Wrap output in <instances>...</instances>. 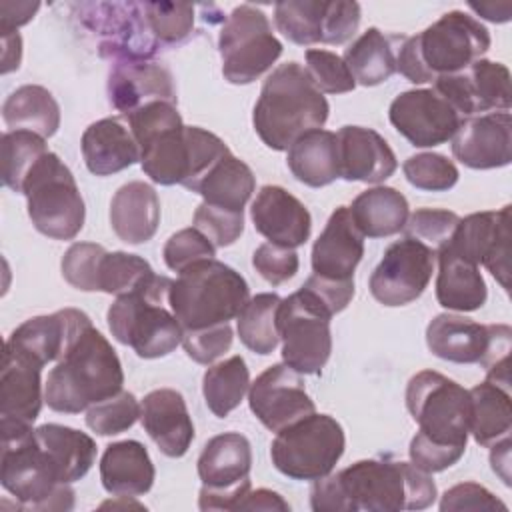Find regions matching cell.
Segmentation results:
<instances>
[{
  "label": "cell",
  "mask_w": 512,
  "mask_h": 512,
  "mask_svg": "<svg viewBox=\"0 0 512 512\" xmlns=\"http://www.w3.org/2000/svg\"><path fill=\"white\" fill-rule=\"evenodd\" d=\"M438 496L432 476L412 462L370 458L314 480V512H400L424 510Z\"/></svg>",
  "instance_id": "1"
},
{
  "label": "cell",
  "mask_w": 512,
  "mask_h": 512,
  "mask_svg": "<svg viewBox=\"0 0 512 512\" xmlns=\"http://www.w3.org/2000/svg\"><path fill=\"white\" fill-rule=\"evenodd\" d=\"M328 100L312 84L298 62L276 66L264 80L254 104L252 124L272 150H288L302 134L318 130L328 120Z\"/></svg>",
  "instance_id": "2"
},
{
  "label": "cell",
  "mask_w": 512,
  "mask_h": 512,
  "mask_svg": "<svg viewBox=\"0 0 512 512\" xmlns=\"http://www.w3.org/2000/svg\"><path fill=\"white\" fill-rule=\"evenodd\" d=\"M490 48V32L462 10L442 14L416 36L402 38L396 50V72L414 84L434 82L480 60Z\"/></svg>",
  "instance_id": "3"
},
{
  "label": "cell",
  "mask_w": 512,
  "mask_h": 512,
  "mask_svg": "<svg viewBox=\"0 0 512 512\" xmlns=\"http://www.w3.org/2000/svg\"><path fill=\"white\" fill-rule=\"evenodd\" d=\"M124 372L112 344L90 326L48 372L44 402L54 412L78 414L122 390Z\"/></svg>",
  "instance_id": "4"
},
{
  "label": "cell",
  "mask_w": 512,
  "mask_h": 512,
  "mask_svg": "<svg viewBox=\"0 0 512 512\" xmlns=\"http://www.w3.org/2000/svg\"><path fill=\"white\" fill-rule=\"evenodd\" d=\"M170 286V278L152 274L138 288L116 296L108 308L112 336L140 358H162L182 344L184 330L168 302Z\"/></svg>",
  "instance_id": "5"
},
{
  "label": "cell",
  "mask_w": 512,
  "mask_h": 512,
  "mask_svg": "<svg viewBox=\"0 0 512 512\" xmlns=\"http://www.w3.org/2000/svg\"><path fill=\"white\" fill-rule=\"evenodd\" d=\"M0 482L20 508L72 510L74 490L64 484L34 436L32 424L0 420Z\"/></svg>",
  "instance_id": "6"
},
{
  "label": "cell",
  "mask_w": 512,
  "mask_h": 512,
  "mask_svg": "<svg viewBox=\"0 0 512 512\" xmlns=\"http://www.w3.org/2000/svg\"><path fill=\"white\" fill-rule=\"evenodd\" d=\"M250 298L248 282L232 266L208 258L194 262L172 280L168 302L182 330L228 324Z\"/></svg>",
  "instance_id": "7"
},
{
  "label": "cell",
  "mask_w": 512,
  "mask_h": 512,
  "mask_svg": "<svg viewBox=\"0 0 512 512\" xmlns=\"http://www.w3.org/2000/svg\"><path fill=\"white\" fill-rule=\"evenodd\" d=\"M406 408L418 424L416 436L466 452L470 394L458 382L440 372L422 370L406 386Z\"/></svg>",
  "instance_id": "8"
},
{
  "label": "cell",
  "mask_w": 512,
  "mask_h": 512,
  "mask_svg": "<svg viewBox=\"0 0 512 512\" xmlns=\"http://www.w3.org/2000/svg\"><path fill=\"white\" fill-rule=\"evenodd\" d=\"M22 194L34 228L54 240H72L84 226L86 208L70 168L46 152L24 180Z\"/></svg>",
  "instance_id": "9"
},
{
  "label": "cell",
  "mask_w": 512,
  "mask_h": 512,
  "mask_svg": "<svg viewBox=\"0 0 512 512\" xmlns=\"http://www.w3.org/2000/svg\"><path fill=\"white\" fill-rule=\"evenodd\" d=\"M346 438L330 414H308L276 432L270 458L278 472L292 480H318L334 470L344 454Z\"/></svg>",
  "instance_id": "10"
},
{
  "label": "cell",
  "mask_w": 512,
  "mask_h": 512,
  "mask_svg": "<svg viewBox=\"0 0 512 512\" xmlns=\"http://www.w3.org/2000/svg\"><path fill=\"white\" fill-rule=\"evenodd\" d=\"M140 148V166L160 186L184 184L188 176V142L176 104L150 102L122 116Z\"/></svg>",
  "instance_id": "11"
},
{
  "label": "cell",
  "mask_w": 512,
  "mask_h": 512,
  "mask_svg": "<svg viewBox=\"0 0 512 512\" xmlns=\"http://www.w3.org/2000/svg\"><path fill=\"white\" fill-rule=\"evenodd\" d=\"M218 52L224 78L230 84H250L280 58L282 42L274 36L260 8L240 4L230 12L220 30Z\"/></svg>",
  "instance_id": "12"
},
{
  "label": "cell",
  "mask_w": 512,
  "mask_h": 512,
  "mask_svg": "<svg viewBox=\"0 0 512 512\" xmlns=\"http://www.w3.org/2000/svg\"><path fill=\"white\" fill-rule=\"evenodd\" d=\"M330 320L332 314L306 288L282 298L278 334L284 364L302 376L320 374L332 352Z\"/></svg>",
  "instance_id": "13"
},
{
  "label": "cell",
  "mask_w": 512,
  "mask_h": 512,
  "mask_svg": "<svg viewBox=\"0 0 512 512\" xmlns=\"http://www.w3.org/2000/svg\"><path fill=\"white\" fill-rule=\"evenodd\" d=\"M252 448L244 434L224 432L206 442L198 456L200 510H238L252 490Z\"/></svg>",
  "instance_id": "14"
},
{
  "label": "cell",
  "mask_w": 512,
  "mask_h": 512,
  "mask_svg": "<svg viewBox=\"0 0 512 512\" xmlns=\"http://www.w3.org/2000/svg\"><path fill=\"white\" fill-rule=\"evenodd\" d=\"M278 32L300 46L344 44L360 26V4L348 0H286L274 6Z\"/></svg>",
  "instance_id": "15"
},
{
  "label": "cell",
  "mask_w": 512,
  "mask_h": 512,
  "mask_svg": "<svg viewBox=\"0 0 512 512\" xmlns=\"http://www.w3.org/2000/svg\"><path fill=\"white\" fill-rule=\"evenodd\" d=\"M82 22L100 36L98 52L114 62H146L158 52L160 42L150 30L144 8L138 2L86 4Z\"/></svg>",
  "instance_id": "16"
},
{
  "label": "cell",
  "mask_w": 512,
  "mask_h": 512,
  "mask_svg": "<svg viewBox=\"0 0 512 512\" xmlns=\"http://www.w3.org/2000/svg\"><path fill=\"white\" fill-rule=\"evenodd\" d=\"M436 252L426 244L404 236L392 242L374 272L370 274V294L384 306H404L426 290L434 272Z\"/></svg>",
  "instance_id": "17"
},
{
  "label": "cell",
  "mask_w": 512,
  "mask_h": 512,
  "mask_svg": "<svg viewBox=\"0 0 512 512\" xmlns=\"http://www.w3.org/2000/svg\"><path fill=\"white\" fill-rule=\"evenodd\" d=\"M434 90L462 116H476L488 112H508L510 98V70L486 58L472 62L468 68L438 76L432 82Z\"/></svg>",
  "instance_id": "18"
},
{
  "label": "cell",
  "mask_w": 512,
  "mask_h": 512,
  "mask_svg": "<svg viewBox=\"0 0 512 512\" xmlns=\"http://www.w3.org/2000/svg\"><path fill=\"white\" fill-rule=\"evenodd\" d=\"M458 256L482 264L502 288H508L510 276V206L484 210L460 218L450 242L446 244Z\"/></svg>",
  "instance_id": "19"
},
{
  "label": "cell",
  "mask_w": 512,
  "mask_h": 512,
  "mask_svg": "<svg viewBox=\"0 0 512 512\" xmlns=\"http://www.w3.org/2000/svg\"><path fill=\"white\" fill-rule=\"evenodd\" d=\"M388 118L416 148H432L452 140L462 122V116L434 88L398 94L388 108Z\"/></svg>",
  "instance_id": "20"
},
{
  "label": "cell",
  "mask_w": 512,
  "mask_h": 512,
  "mask_svg": "<svg viewBox=\"0 0 512 512\" xmlns=\"http://www.w3.org/2000/svg\"><path fill=\"white\" fill-rule=\"evenodd\" d=\"M252 414L272 432H278L316 412L302 374L288 364H272L248 388Z\"/></svg>",
  "instance_id": "21"
},
{
  "label": "cell",
  "mask_w": 512,
  "mask_h": 512,
  "mask_svg": "<svg viewBox=\"0 0 512 512\" xmlns=\"http://www.w3.org/2000/svg\"><path fill=\"white\" fill-rule=\"evenodd\" d=\"M90 326L92 320L86 312L64 308L54 314L28 318L8 336L6 346L46 366L48 362L62 360Z\"/></svg>",
  "instance_id": "22"
},
{
  "label": "cell",
  "mask_w": 512,
  "mask_h": 512,
  "mask_svg": "<svg viewBox=\"0 0 512 512\" xmlns=\"http://www.w3.org/2000/svg\"><path fill=\"white\" fill-rule=\"evenodd\" d=\"M454 158L474 170L508 166L512 160L510 112H488L462 118L452 136Z\"/></svg>",
  "instance_id": "23"
},
{
  "label": "cell",
  "mask_w": 512,
  "mask_h": 512,
  "mask_svg": "<svg viewBox=\"0 0 512 512\" xmlns=\"http://www.w3.org/2000/svg\"><path fill=\"white\" fill-rule=\"evenodd\" d=\"M108 100L120 116H128L150 102L176 104L170 70L158 62H114L108 72Z\"/></svg>",
  "instance_id": "24"
},
{
  "label": "cell",
  "mask_w": 512,
  "mask_h": 512,
  "mask_svg": "<svg viewBox=\"0 0 512 512\" xmlns=\"http://www.w3.org/2000/svg\"><path fill=\"white\" fill-rule=\"evenodd\" d=\"M250 216L256 232L272 244L296 250L310 238L308 208L282 186H262L250 206Z\"/></svg>",
  "instance_id": "25"
},
{
  "label": "cell",
  "mask_w": 512,
  "mask_h": 512,
  "mask_svg": "<svg viewBox=\"0 0 512 512\" xmlns=\"http://www.w3.org/2000/svg\"><path fill=\"white\" fill-rule=\"evenodd\" d=\"M338 174L348 182L380 184L396 168V156L388 142L372 128L342 126L336 132Z\"/></svg>",
  "instance_id": "26"
},
{
  "label": "cell",
  "mask_w": 512,
  "mask_h": 512,
  "mask_svg": "<svg viewBox=\"0 0 512 512\" xmlns=\"http://www.w3.org/2000/svg\"><path fill=\"white\" fill-rule=\"evenodd\" d=\"M140 422L168 458L184 456L194 440V424L184 396L172 388H158L142 398Z\"/></svg>",
  "instance_id": "27"
},
{
  "label": "cell",
  "mask_w": 512,
  "mask_h": 512,
  "mask_svg": "<svg viewBox=\"0 0 512 512\" xmlns=\"http://www.w3.org/2000/svg\"><path fill=\"white\" fill-rule=\"evenodd\" d=\"M364 256V234L356 228L350 208L338 206L312 246V272L332 280H352Z\"/></svg>",
  "instance_id": "28"
},
{
  "label": "cell",
  "mask_w": 512,
  "mask_h": 512,
  "mask_svg": "<svg viewBox=\"0 0 512 512\" xmlns=\"http://www.w3.org/2000/svg\"><path fill=\"white\" fill-rule=\"evenodd\" d=\"M42 364L4 344L0 370V420L34 424L42 410Z\"/></svg>",
  "instance_id": "29"
},
{
  "label": "cell",
  "mask_w": 512,
  "mask_h": 512,
  "mask_svg": "<svg viewBox=\"0 0 512 512\" xmlns=\"http://www.w3.org/2000/svg\"><path fill=\"white\" fill-rule=\"evenodd\" d=\"M82 156L94 176H110L140 160L138 142L122 118L92 122L82 134Z\"/></svg>",
  "instance_id": "30"
},
{
  "label": "cell",
  "mask_w": 512,
  "mask_h": 512,
  "mask_svg": "<svg viewBox=\"0 0 512 512\" xmlns=\"http://www.w3.org/2000/svg\"><path fill=\"white\" fill-rule=\"evenodd\" d=\"M160 224L156 190L142 180H132L116 190L110 202V226L126 244L148 242Z\"/></svg>",
  "instance_id": "31"
},
{
  "label": "cell",
  "mask_w": 512,
  "mask_h": 512,
  "mask_svg": "<svg viewBox=\"0 0 512 512\" xmlns=\"http://www.w3.org/2000/svg\"><path fill=\"white\" fill-rule=\"evenodd\" d=\"M154 464L138 440H120L106 446L100 458V480L108 494L138 498L154 484Z\"/></svg>",
  "instance_id": "32"
},
{
  "label": "cell",
  "mask_w": 512,
  "mask_h": 512,
  "mask_svg": "<svg viewBox=\"0 0 512 512\" xmlns=\"http://www.w3.org/2000/svg\"><path fill=\"white\" fill-rule=\"evenodd\" d=\"M436 300L446 310L472 312L486 304L488 288L478 264L458 256L448 246L436 252Z\"/></svg>",
  "instance_id": "33"
},
{
  "label": "cell",
  "mask_w": 512,
  "mask_h": 512,
  "mask_svg": "<svg viewBox=\"0 0 512 512\" xmlns=\"http://www.w3.org/2000/svg\"><path fill=\"white\" fill-rule=\"evenodd\" d=\"M426 346L442 360L478 364L488 346V326L456 314H438L426 328Z\"/></svg>",
  "instance_id": "34"
},
{
  "label": "cell",
  "mask_w": 512,
  "mask_h": 512,
  "mask_svg": "<svg viewBox=\"0 0 512 512\" xmlns=\"http://www.w3.org/2000/svg\"><path fill=\"white\" fill-rule=\"evenodd\" d=\"M34 436L64 484L84 478L96 460V442L76 428L42 424L34 428Z\"/></svg>",
  "instance_id": "35"
},
{
  "label": "cell",
  "mask_w": 512,
  "mask_h": 512,
  "mask_svg": "<svg viewBox=\"0 0 512 512\" xmlns=\"http://www.w3.org/2000/svg\"><path fill=\"white\" fill-rule=\"evenodd\" d=\"M286 164L292 176L310 188L332 184L340 178L336 134L322 128L302 134L288 148Z\"/></svg>",
  "instance_id": "36"
},
{
  "label": "cell",
  "mask_w": 512,
  "mask_h": 512,
  "mask_svg": "<svg viewBox=\"0 0 512 512\" xmlns=\"http://www.w3.org/2000/svg\"><path fill=\"white\" fill-rule=\"evenodd\" d=\"M350 208V216L364 238H386L404 230L410 216L408 200L392 186H374L360 192Z\"/></svg>",
  "instance_id": "37"
},
{
  "label": "cell",
  "mask_w": 512,
  "mask_h": 512,
  "mask_svg": "<svg viewBox=\"0 0 512 512\" xmlns=\"http://www.w3.org/2000/svg\"><path fill=\"white\" fill-rule=\"evenodd\" d=\"M470 394V420L468 434L476 444L490 448L496 442L510 438L512 430V402L510 390L484 380L476 384Z\"/></svg>",
  "instance_id": "38"
},
{
  "label": "cell",
  "mask_w": 512,
  "mask_h": 512,
  "mask_svg": "<svg viewBox=\"0 0 512 512\" xmlns=\"http://www.w3.org/2000/svg\"><path fill=\"white\" fill-rule=\"evenodd\" d=\"M2 118L10 130H30L50 138L60 128V106L44 86L24 84L4 100Z\"/></svg>",
  "instance_id": "39"
},
{
  "label": "cell",
  "mask_w": 512,
  "mask_h": 512,
  "mask_svg": "<svg viewBox=\"0 0 512 512\" xmlns=\"http://www.w3.org/2000/svg\"><path fill=\"white\" fill-rule=\"evenodd\" d=\"M254 188L256 178L250 166L236 158L232 152H228L198 182L194 192L212 206L244 212V206L250 200Z\"/></svg>",
  "instance_id": "40"
},
{
  "label": "cell",
  "mask_w": 512,
  "mask_h": 512,
  "mask_svg": "<svg viewBox=\"0 0 512 512\" xmlns=\"http://www.w3.org/2000/svg\"><path fill=\"white\" fill-rule=\"evenodd\" d=\"M392 40L394 36H386L372 26L344 50L342 60L356 84L378 86L396 72V52Z\"/></svg>",
  "instance_id": "41"
},
{
  "label": "cell",
  "mask_w": 512,
  "mask_h": 512,
  "mask_svg": "<svg viewBox=\"0 0 512 512\" xmlns=\"http://www.w3.org/2000/svg\"><path fill=\"white\" fill-rule=\"evenodd\" d=\"M282 298L274 292H262L244 304L236 316V330L242 344L260 354L268 356L280 342L278 334V308Z\"/></svg>",
  "instance_id": "42"
},
{
  "label": "cell",
  "mask_w": 512,
  "mask_h": 512,
  "mask_svg": "<svg viewBox=\"0 0 512 512\" xmlns=\"http://www.w3.org/2000/svg\"><path fill=\"white\" fill-rule=\"evenodd\" d=\"M248 388L250 372L240 354L210 366L202 378V394L206 406L218 418H226L234 408H238Z\"/></svg>",
  "instance_id": "43"
},
{
  "label": "cell",
  "mask_w": 512,
  "mask_h": 512,
  "mask_svg": "<svg viewBox=\"0 0 512 512\" xmlns=\"http://www.w3.org/2000/svg\"><path fill=\"white\" fill-rule=\"evenodd\" d=\"M48 152L46 138L30 130H8L2 136V184L12 192L24 188L34 164Z\"/></svg>",
  "instance_id": "44"
},
{
  "label": "cell",
  "mask_w": 512,
  "mask_h": 512,
  "mask_svg": "<svg viewBox=\"0 0 512 512\" xmlns=\"http://www.w3.org/2000/svg\"><path fill=\"white\" fill-rule=\"evenodd\" d=\"M154 274L152 266L138 254L128 252H106L100 262L98 290L114 296H122L138 288L144 280Z\"/></svg>",
  "instance_id": "45"
},
{
  "label": "cell",
  "mask_w": 512,
  "mask_h": 512,
  "mask_svg": "<svg viewBox=\"0 0 512 512\" xmlns=\"http://www.w3.org/2000/svg\"><path fill=\"white\" fill-rule=\"evenodd\" d=\"M140 418V404L132 392L120 390L86 410V426L100 436L126 432Z\"/></svg>",
  "instance_id": "46"
},
{
  "label": "cell",
  "mask_w": 512,
  "mask_h": 512,
  "mask_svg": "<svg viewBox=\"0 0 512 512\" xmlns=\"http://www.w3.org/2000/svg\"><path fill=\"white\" fill-rule=\"evenodd\" d=\"M406 180L426 192H446L458 182V168L452 160L438 152H420L402 164Z\"/></svg>",
  "instance_id": "47"
},
{
  "label": "cell",
  "mask_w": 512,
  "mask_h": 512,
  "mask_svg": "<svg viewBox=\"0 0 512 512\" xmlns=\"http://www.w3.org/2000/svg\"><path fill=\"white\" fill-rule=\"evenodd\" d=\"M152 34L160 44H180L194 28V6L184 2H142Z\"/></svg>",
  "instance_id": "48"
},
{
  "label": "cell",
  "mask_w": 512,
  "mask_h": 512,
  "mask_svg": "<svg viewBox=\"0 0 512 512\" xmlns=\"http://www.w3.org/2000/svg\"><path fill=\"white\" fill-rule=\"evenodd\" d=\"M106 250L94 242H74L62 256L60 268L64 280L82 292H96L98 290V272L100 262Z\"/></svg>",
  "instance_id": "49"
},
{
  "label": "cell",
  "mask_w": 512,
  "mask_h": 512,
  "mask_svg": "<svg viewBox=\"0 0 512 512\" xmlns=\"http://www.w3.org/2000/svg\"><path fill=\"white\" fill-rule=\"evenodd\" d=\"M306 72L312 80V84L322 94H346L356 88V82L344 64L342 56L322 50V48H310L306 50Z\"/></svg>",
  "instance_id": "50"
},
{
  "label": "cell",
  "mask_w": 512,
  "mask_h": 512,
  "mask_svg": "<svg viewBox=\"0 0 512 512\" xmlns=\"http://www.w3.org/2000/svg\"><path fill=\"white\" fill-rule=\"evenodd\" d=\"M458 222L460 216L456 212L440 208H418L408 216L404 232L408 238H414L438 252L450 242Z\"/></svg>",
  "instance_id": "51"
},
{
  "label": "cell",
  "mask_w": 512,
  "mask_h": 512,
  "mask_svg": "<svg viewBox=\"0 0 512 512\" xmlns=\"http://www.w3.org/2000/svg\"><path fill=\"white\" fill-rule=\"evenodd\" d=\"M192 224L214 244V248H224L232 246L244 232V212L202 202L194 212Z\"/></svg>",
  "instance_id": "52"
},
{
  "label": "cell",
  "mask_w": 512,
  "mask_h": 512,
  "mask_svg": "<svg viewBox=\"0 0 512 512\" xmlns=\"http://www.w3.org/2000/svg\"><path fill=\"white\" fill-rule=\"evenodd\" d=\"M162 256L170 270L182 272L184 268L192 266L194 262L214 258L216 248L200 230H196L192 226V228H184V230H178L176 234H172L164 244Z\"/></svg>",
  "instance_id": "53"
},
{
  "label": "cell",
  "mask_w": 512,
  "mask_h": 512,
  "mask_svg": "<svg viewBox=\"0 0 512 512\" xmlns=\"http://www.w3.org/2000/svg\"><path fill=\"white\" fill-rule=\"evenodd\" d=\"M232 340H234V332L230 322L200 328V330H184L182 334V346L188 358L206 366L218 360L222 354H226L232 346Z\"/></svg>",
  "instance_id": "54"
},
{
  "label": "cell",
  "mask_w": 512,
  "mask_h": 512,
  "mask_svg": "<svg viewBox=\"0 0 512 512\" xmlns=\"http://www.w3.org/2000/svg\"><path fill=\"white\" fill-rule=\"evenodd\" d=\"M252 266L268 284L280 286L298 272L300 260L294 248H284L272 242H264L254 250Z\"/></svg>",
  "instance_id": "55"
},
{
  "label": "cell",
  "mask_w": 512,
  "mask_h": 512,
  "mask_svg": "<svg viewBox=\"0 0 512 512\" xmlns=\"http://www.w3.org/2000/svg\"><path fill=\"white\" fill-rule=\"evenodd\" d=\"M510 338L506 324H488V346L478 362L486 370V380L510 390Z\"/></svg>",
  "instance_id": "56"
},
{
  "label": "cell",
  "mask_w": 512,
  "mask_h": 512,
  "mask_svg": "<svg viewBox=\"0 0 512 512\" xmlns=\"http://www.w3.org/2000/svg\"><path fill=\"white\" fill-rule=\"evenodd\" d=\"M442 512H456V510H502L506 512L508 506L498 500L488 488L476 482H462L448 488L440 498Z\"/></svg>",
  "instance_id": "57"
},
{
  "label": "cell",
  "mask_w": 512,
  "mask_h": 512,
  "mask_svg": "<svg viewBox=\"0 0 512 512\" xmlns=\"http://www.w3.org/2000/svg\"><path fill=\"white\" fill-rule=\"evenodd\" d=\"M302 288H306L332 316L342 312L354 296V278L352 280H332L318 274H312Z\"/></svg>",
  "instance_id": "58"
},
{
  "label": "cell",
  "mask_w": 512,
  "mask_h": 512,
  "mask_svg": "<svg viewBox=\"0 0 512 512\" xmlns=\"http://www.w3.org/2000/svg\"><path fill=\"white\" fill-rule=\"evenodd\" d=\"M40 2H2L0 4V30L2 36L14 34L16 28L24 26L38 12Z\"/></svg>",
  "instance_id": "59"
},
{
  "label": "cell",
  "mask_w": 512,
  "mask_h": 512,
  "mask_svg": "<svg viewBox=\"0 0 512 512\" xmlns=\"http://www.w3.org/2000/svg\"><path fill=\"white\" fill-rule=\"evenodd\" d=\"M238 510H280V512H288L290 504L278 492H272L268 488H258V490H250L246 494V498L240 502Z\"/></svg>",
  "instance_id": "60"
},
{
  "label": "cell",
  "mask_w": 512,
  "mask_h": 512,
  "mask_svg": "<svg viewBox=\"0 0 512 512\" xmlns=\"http://www.w3.org/2000/svg\"><path fill=\"white\" fill-rule=\"evenodd\" d=\"M490 464L492 470L502 478L506 486H510V438H504L490 446Z\"/></svg>",
  "instance_id": "61"
},
{
  "label": "cell",
  "mask_w": 512,
  "mask_h": 512,
  "mask_svg": "<svg viewBox=\"0 0 512 512\" xmlns=\"http://www.w3.org/2000/svg\"><path fill=\"white\" fill-rule=\"evenodd\" d=\"M2 74H8L20 66L22 38L18 32L2 36Z\"/></svg>",
  "instance_id": "62"
}]
</instances>
